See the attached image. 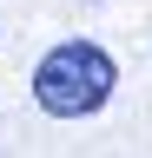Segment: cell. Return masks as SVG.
Returning a JSON list of instances; mask_svg holds the SVG:
<instances>
[{
	"mask_svg": "<svg viewBox=\"0 0 152 158\" xmlns=\"http://www.w3.org/2000/svg\"><path fill=\"white\" fill-rule=\"evenodd\" d=\"M27 86H33V106L46 118H93L119 92V59L99 40H60V46H46L33 59Z\"/></svg>",
	"mask_w": 152,
	"mask_h": 158,
	"instance_id": "1",
	"label": "cell"
}]
</instances>
